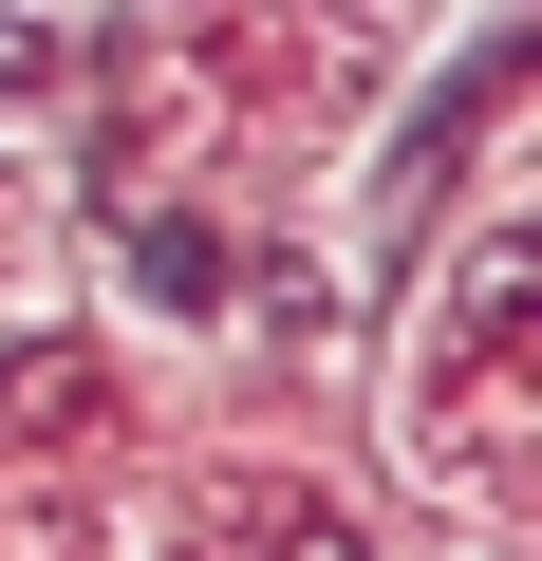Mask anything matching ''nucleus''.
<instances>
[{
	"label": "nucleus",
	"instance_id": "obj_1",
	"mask_svg": "<svg viewBox=\"0 0 542 561\" xmlns=\"http://www.w3.org/2000/svg\"><path fill=\"white\" fill-rule=\"evenodd\" d=\"M57 94H76V20H57V0H0V150H20Z\"/></svg>",
	"mask_w": 542,
	"mask_h": 561
}]
</instances>
